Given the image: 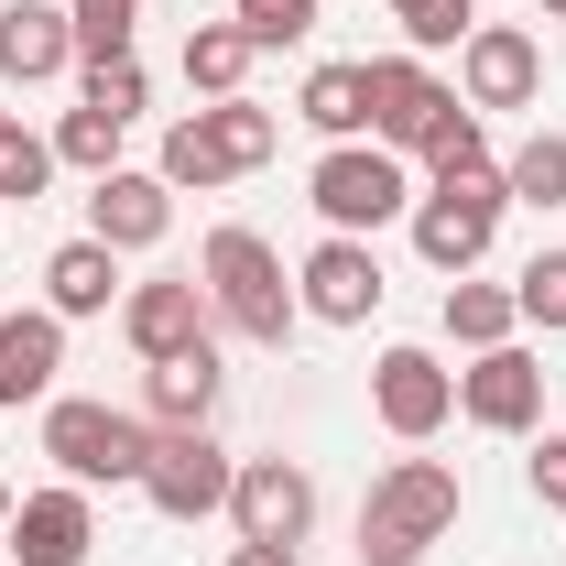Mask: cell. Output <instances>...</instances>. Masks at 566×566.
I'll list each match as a JSON object with an SVG mask.
<instances>
[{
  "label": "cell",
  "mask_w": 566,
  "mask_h": 566,
  "mask_svg": "<svg viewBox=\"0 0 566 566\" xmlns=\"http://www.w3.org/2000/svg\"><path fill=\"white\" fill-rule=\"evenodd\" d=\"M534 11H556V22H566V0H534Z\"/></svg>",
  "instance_id": "cell-35"
},
{
  "label": "cell",
  "mask_w": 566,
  "mask_h": 566,
  "mask_svg": "<svg viewBox=\"0 0 566 566\" xmlns=\"http://www.w3.org/2000/svg\"><path fill=\"white\" fill-rule=\"evenodd\" d=\"M218 392H229L218 338H197V349H175V359H142V424H208Z\"/></svg>",
  "instance_id": "cell-19"
},
{
  "label": "cell",
  "mask_w": 566,
  "mask_h": 566,
  "mask_svg": "<svg viewBox=\"0 0 566 566\" xmlns=\"http://www.w3.org/2000/svg\"><path fill=\"white\" fill-rule=\"evenodd\" d=\"M305 197H316V218H327L338 240H370V229H392V218L415 208V175H403V153H381V142H327L316 175H305Z\"/></svg>",
  "instance_id": "cell-6"
},
{
  "label": "cell",
  "mask_w": 566,
  "mask_h": 566,
  "mask_svg": "<svg viewBox=\"0 0 566 566\" xmlns=\"http://www.w3.org/2000/svg\"><path fill=\"white\" fill-rule=\"evenodd\" d=\"M229 480H240V458L218 447L208 424H153V469H142V501H153L164 523H208V512H229Z\"/></svg>",
  "instance_id": "cell-7"
},
{
  "label": "cell",
  "mask_w": 566,
  "mask_h": 566,
  "mask_svg": "<svg viewBox=\"0 0 566 566\" xmlns=\"http://www.w3.org/2000/svg\"><path fill=\"white\" fill-rule=\"evenodd\" d=\"M55 370H66V316L55 305L0 316V403H55Z\"/></svg>",
  "instance_id": "cell-18"
},
{
  "label": "cell",
  "mask_w": 566,
  "mask_h": 566,
  "mask_svg": "<svg viewBox=\"0 0 566 566\" xmlns=\"http://www.w3.org/2000/svg\"><path fill=\"white\" fill-rule=\"evenodd\" d=\"M392 22H403V55H447L480 33V0H392Z\"/></svg>",
  "instance_id": "cell-26"
},
{
  "label": "cell",
  "mask_w": 566,
  "mask_h": 566,
  "mask_svg": "<svg viewBox=\"0 0 566 566\" xmlns=\"http://www.w3.org/2000/svg\"><path fill=\"white\" fill-rule=\"evenodd\" d=\"M294 120L327 142H370V76L359 66H316L305 87H294Z\"/></svg>",
  "instance_id": "cell-21"
},
{
  "label": "cell",
  "mask_w": 566,
  "mask_h": 566,
  "mask_svg": "<svg viewBox=\"0 0 566 566\" xmlns=\"http://www.w3.org/2000/svg\"><path fill=\"white\" fill-rule=\"evenodd\" d=\"M120 338H132L142 359H175V349H197V338H218V316H208V283L197 273H153L120 294Z\"/></svg>",
  "instance_id": "cell-15"
},
{
  "label": "cell",
  "mask_w": 566,
  "mask_h": 566,
  "mask_svg": "<svg viewBox=\"0 0 566 566\" xmlns=\"http://www.w3.org/2000/svg\"><path fill=\"white\" fill-rule=\"evenodd\" d=\"M458 98H469V109H534V98H545V44H534L523 22H480V33L458 44Z\"/></svg>",
  "instance_id": "cell-12"
},
{
  "label": "cell",
  "mask_w": 566,
  "mask_h": 566,
  "mask_svg": "<svg viewBox=\"0 0 566 566\" xmlns=\"http://www.w3.org/2000/svg\"><path fill=\"white\" fill-rule=\"evenodd\" d=\"M512 327H523L512 283H480V273H458V283H447V338H458L469 359H480V349H501Z\"/></svg>",
  "instance_id": "cell-22"
},
{
  "label": "cell",
  "mask_w": 566,
  "mask_h": 566,
  "mask_svg": "<svg viewBox=\"0 0 566 566\" xmlns=\"http://www.w3.org/2000/svg\"><path fill=\"white\" fill-rule=\"evenodd\" d=\"M523 480H534V501H556V512H566V436H534Z\"/></svg>",
  "instance_id": "cell-32"
},
{
  "label": "cell",
  "mask_w": 566,
  "mask_h": 566,
  "mask_svg": "<svg viewBox=\"0 0 566 566\" xmlns=\"http://www.w3.org/2000/svg\"><path fill=\"white\" fill-rule=\"evenodd\" d=\"M44 458H55V480H76V491H142L153 424L120 415V403H87V392H55L44 403Z\"/></svg>",
  "instance_id": "cell-4"
},
{
  "label": "cell",
  "mask_w": 566,
  "mask_h": 566,
  "mask_svg": "<svg viewBox=\"0 0 566 566\" xmlns=\"http://www.w3.org/2000/svg\"><path fill=\"white\" fill-rule=\"evenodd\" d=\"M273 153H283V120L262 109V98H208V109H186V120L164 132V164H153V175H164L175 197H186V186H197V197H218V186L262 175Z\"/></svg>",
  "instance_id": "cell-2"
},
{
  "label": "cell",
  "mask_w": 566,
  "mask_h": 566,
  "mask_svg": "<svg viewBox=\"0 0 566 566\" xmlns=\"http://www.w3.org/2000/svg\"><path fill=\"white\" fill-rule=\"evenodd\" d=\"M501 186H512V208H566V132H534V142H512Z\"/></svg>",
  "instance_id": "cell-25"
},
{
  "label": "cell",
  "mask_w": 566,
  "mask_h": 566,
  "mask_svg": "<svg viewBox=\"0 0 566 566\" xmlns=\"http://www.w3.org/2000/svg\"><path fill=\"white\" fill-rule=\"evenodd\" d=\"M229 22H240V33L273 55V44H305V33L327 22V0H229Z\"/></svg>",
  "instance_id": "cell-30"
},
{
  "label": "cell",
  "mask_w": 566,
  "mask_h": 566,
  "mask_svg": "<svg viewBox=\"0 0 566 566\" xmlns=\"http://www.w3.org/2000/svg\"><path fill=\"white\" fill-rule=\"evenodd\" d=\"M76 98H87V109H109V120L132 132L142 109H153V76H142V55H109V66H76Z\"/></svg>",
  "instance_id": "cell-28"
},
{
  "label": "cell",
  "mask_w": 566,
  "mask_h": 566,
  "mask_svg": "<svg viewBox=\"0 0 566 566\" xmlns=\"http://www.w3.org/2000/svg\"><path fill=\"white\" fill-rule=\"evenodd\" d=\"M251 55H262V44H251L240 22H186V87H197V98H240Z\"/></svg>",
  "instance_id": "cell-23"
},
{
  "label": "cell",
  "mask_w": 566,
  "mask_h": 566,
  "mask_svg": "<svg viewBox=\"0 0 566 566\" xmlns=\"http://www.w3.org/2000/svg\"><path fill=\"white\" fill-rule=\"evenodd\" d=\"M512 305H523V327L566 338V251H534V262L512 273Z\"/></svg>",
  "instance_id": "cell-29"
},
{
  "label": "cell",
  "mask_w": 566,
  "mask_h": 566,
  "mask_svg": "<svg viewBox=\"0 0 566 566\" xmlns=\"http://www.w3.org/2000/svg\"><path fill=\"white\" fill-rule=\"evenodd\" d=\"M229 523H240V545H305V534H316V480H305L294 458H240Z\"/></svg>",
  "instance_id": "cell-13"
},
{
  "label": "cell",
  "mask_w": 566,
  "mask_h": 566,
  "mask_svg": "<svg viewBox=\"0 0 566 566\" xmlns=\"http://www.w3.org/2000/svg\"><path fill=\"white\" fill-rule=\"evenodd\" d=\"M403 218H415V251L458 283V273H480V262H491L501 218H512V186H501V164H480V175H436Z\"/></svg>",
  "instance_id": "cell-5"
},
{
  "label": "cell",
  "mask_w": 566,
  "mask_h": 566,
  "mask_svg": "<svg viewBox=\"0 0 566 566\" xmlns=\"http://www.w3.org/2000/svg\"><path fill=\"white\" fill-rule=\"evenodd\" d=\"M458 501L469 491H458L447 458H392L359 501V566H424V545H447Z\"/></svg>",
  "instance_id": "cell-3"
},
{
  "label": "cell",
  "mask_w": 566,
  "mask_h": 566,
  "mask_svg": "<svg viewBox=\"0 0 566 566\" xmlns=\"http://www.w3.org/2000/svg\"><path fill=\"white\" fill-rule=\"evenodd\" d=\"M197 283H208V316L229 338H251V349H283L294 327H305V305H294V273H283V251L262 229H208V251H197Z\"/></svg>",
  "instance_id": "cell-1"
},
{
  "label": "cell",
  "mask_w": 566,
  "mask_h": 566,
  "mask_svg": "<svg viewBox=\"0 0 566 566\" xmlns=\"http://www.w3.org/2000/svg\"><path fill=\"white\" fill-rule=\"evenodd\" d=\"M44 305H55V316H109V305H120V251H109V240H87V229H76L66 251H44Z\"/></svg>",
  "instance_id": "cell-20"
},
{
  "label": "cell",
  "mask_w": 566,
  "mask_h": 566,
  "mask_svg": "<svg viewBox=\"0 0 566 566\" xmlns=\"http://www.w3.org/2000/svg\"><path fill=\"white\" fill-rule=\"evenodd\" d=\"M0 556H11V491H0Z\"/></svg>",
  "instance_id": "cell-34"
},
{
  "label": "cell",
  "mask_w": 566,
  "mask_h": 566,
  "mask_svg": "<svg viewBox=\"0 0 566 566\" xmlns=\"http://www.w3.org/2000/svg\"><path fill=\"white\" fill-rule=\"evenodd\" d=\"M164 229H175V186H164V175H98V186H87V240H109L120 262L153 251Z\"/></svg>",
  "instance_id": "cell-17"
},
{
  "label": "cell",
  "mask_w": 566,
  "mask_h": 566,
  "mask_svg": "<svg viewBox=\"0 0 566 566\" xmlns=\"http://www.w3.org/2000/svg\"><path fill=\"white\" fill-rule=\"evenodd\" d=\"M87 556H98V512L76 480H44L11 501V566H87Z\"/></svg>",
  "instance_id": "cell-14"
},
{
  "label": "cell",
  "mask_w": 566,
  "mask_h": 566,
  "mask_svg": "<svg viewBox=\"0 0 566 566\" xmlns=\"http://www.w3.org/2000/svg\"><path fill=\"white\" fill-rule=\"evenodd\" d=\"M76 66V11L66 0H0V87H44Z\"/></svg>",
  "instance_id": "cell-16"
},
{
  "label": "cell",
  "mask_w": 566,
  "mask_h": 566,
  "mask_svg": "<svg viewBox=\"0 0 566 566\" xmlns=\"http://www.w3.org/2000/svg\"><path fill=\"white\" fill-rule=\"evenodd\" d=\"M229 566H305V545H229Z\"/></svg>",
  "instance_id": "cell-33"
},
{
  "label": "cell",
  "mask_w": 566,
  "mask_h": 566,
  "mask_svg": "<svg viewBox=\"0 0 566 566\" xmlns=\"http://www.w3.org/2000/svg\"><path fill=\"white\" fill-rule=\"evenodd\" d=\"M415 164H424V175H480V164H491V132H480V109L458 98V109L436 120V142H424Z\"/></svg>",
  "instance_id": "cell-31"
},
{
  "label": "cell",
  "mask_w": 566,
  "mask_h": 566,
  "mask_svg": "<svg viewBox=\"0 0 566 566\" xmlns=\"http://www.w3.org/2000/svg\"><path fill=\"white\" fill-rule=\"evenodd\" d=\"M458 415L480 424V436H534L545 424V359L534 349H480L469 370H458Z\"/></svg>",
  "instance_id": "cell-11"
},
{
  "label": "cell",
  "mask_w": 566,
  "mask_h": 566,
  "mask_svg": "<svg viewBox=\"0 0 566 566\" xmlns=\"http://www.w3.org/2000/svg\"><path fill=\"white\" fill-rule=\"evenodd\" d=\"M381 294H392V283H381V262H370V240H338V229H327V240L294 262V305H305L316 327H370Z\"/></svg>",
  "instance_id": "cell-9"
},
{
  "label": "cell",
  "mask_w": 566,
  "mask_h": 566,
  "mask_svg": "<svg viewBox=\"0 0 566 566\" xmlns=\"http://www.w3.org/2000/svg\"><path fill=\"white\" fill-rule=\"evenodd\" d=\"M370 415H381V436L424 447L436 424L458 415V370H447L436 349H381L370 359Z\"/></svg>",
  "instance_id": "cell-10"
},
{
  "label": "cell",
  "mask_w": 566,
  "mask_h": 566,
  "mask_svg": "<svg viewBox=\"0 0 566 566\" xmlns=\"http://www.w3.org/2000/svg\"><path fill=\"white\" fill-rule=\"evenodd\" d=\"M55 164H76V175H120V120L76 98L66 120H55Z\"/></svg>",
  "instance_id": "cell-27"
},
{
  "label": "cell",
  "mask_w": 566,
  "mask_h": 566,
  "mask_svg": "<svg viewBox=\"0 0 566 566\" xmlns=\"http://www.w3.org/2000/svg\"><path fill=\"white\" fill-rule=\"evenodd\" d=\"M44 186H55V142L33 132L22 109H0V197H11V208H33Z\"/></svg>",
  "instance_id": "cell-24"
},
{
  "label": "cell",
  "mask_w": 566,
  "mask_h": 566,
  "mask_svg": "<svg viewBox=\"0 0 566 566\" xmlns=\"http://www.w3.org/2000/svg\"><path fill=\"white\" fill-rule=\"evenodd\" d=\"M359 76H370V142H381V153H424L436 120L458 109V87L424 66V55H370Z\"/></svg>",
  "instance_id": "cell-8"
}]
</instances>
